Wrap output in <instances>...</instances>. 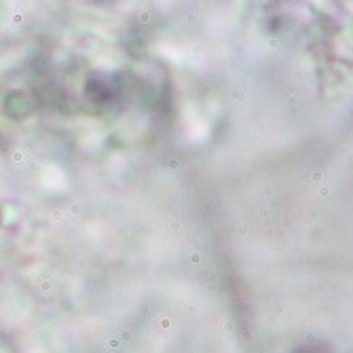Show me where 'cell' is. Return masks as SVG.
I'll list each match as a JSON object with an SVG mask.
<instances>
[{
  "label": "cell",
  "mask_w": 353,
  "mask_h": 353,
  "mask_svg": "<svg viewBox=\"0 0 353 353\" xmlns=\"http://www.w3.org/2000/svg\"><path fill=\"white\" fill-rule=\"evenodd\" d=\"M296 353H330V349H326L322 345H307V347L299 349Z\"/></svg>",
  "instance_id": "cell-1"
}]
</instances>
